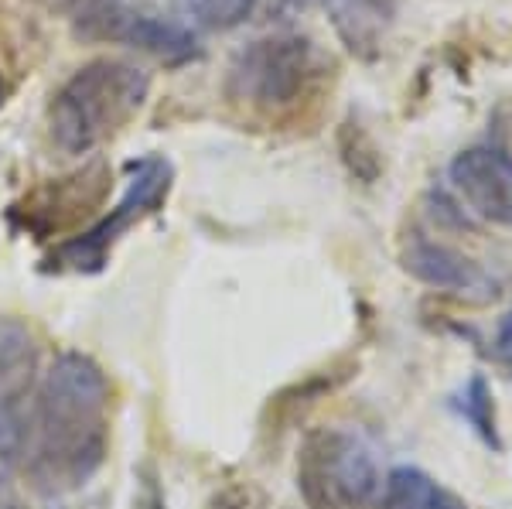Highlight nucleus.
<instances>
[{
	"label": "nucleus",
	"instance_id": "nucleus-1",
	"mask_svg": "<svg viewBox=\"0 0 512 509\" xmlns=\"http://www.w3.org/2000/svg\"><path fill=\"white\" fill-rule=\"evenodd\" d=\"M110 455V380L86 352H62L41 376L28 417V475L41 496H69Z\"/></svg>",
	"mask_w": 512,
	"mask_h": 509
},
{
	"label": "nucleus",
	"instance_id": "nucleus-2",
	"mask_svg": "<svg viewBox=\"0 0 512 509\" xmlns=\"http://www.w3.org/2000/svg\"><path fill=\"white\" fill-rule=\"evenodd\" d=\"M151 76L123 59H93L72 72L48 103V134L62 154H93L137 120Z\"/></svg>",
	"mask_w": 512,
	"mask_h": 509
},
{
	"label": "nucleus",
	"instance_id": "nucleus-3",
	"mask_svg": "<svg viewBox=\"0 0 512 509\" xmlns=\"http://www.w3.org/2000/svg\"><path fill=\"white\" fill-rule=\"evenodd\" d=\"M328 69L332 59L308 35L277 31L239 48L226 69L222 93L256 117H284L318 93Z\"/></svg>",
	"mask_w": 512,
	"mask_h": 509
},
{
	"label": "nucleus",
	"instance_id": "nucleus-4",
	"mask_svg": "<svg viewBox=\"0 0 512 509\" xmlns=\"http://www.w3.org/2000/svg\"><path fill=\"white\" fill-rule=\"evenodd\" d=\"M171 188H175V164L164 154H144L127 164V188L120 202L106 216H99L93 226L69 240L55 243L48 257L41 260L45 274H99L110 264V253L134 226L147 216L164 209Z\"/></svg>",
	"mask_w": 512,
	"mask_h": 509
},
{
	"label": "nucleus",
	"instance_id": "nucleus-5",
	"mask_svg": "<svg viewBox=\"0 0 512 509\" xmlns=\"http://www.w3.org/2000/svg\"><path fill=\"white\" fill-rule=\"evenodd\" d=\"M297 489L308 509H369L383 492V479L359 434L315 428L297 451Z\"/></svg>",
	"mask_w": 512,
	"mask_h": 509
},
{
	"label": "nucleus",
	"instance_id": "nucleus-6",
	"mask_svg": "<svg viewBox=\"0 0 512 509\" xmlns=\"http://www.w3.org/2000/svg\"><path fill=\"white\" fill-rule=\"evenodd\" d=\"M72 31L82 41H110L151 55L164 65H188L205 55L202 41L188 24L127 0H93L72 14Z\"/></svg>",
	"mask_w": 512,
	"mask_h": 509
},
{
	"label": "nucleus",
	"instance_id": "nucleus-7",
	"mask_svg": "<svg viewBox=\"0 0 512 509\" xmlns=\"http://www.w3.org/2000/svg\"><path fill=\"white\" fill-rule=\"evenodd\" d=\"M106 192H110V168L103 161H93L76 175L48 178L31 188L18 205H11L7 219L14 229L31 233L35 240H52L62 229L76 226L82 216L99 209Z\"/></svg>",
	"mask_w": 512,
	"mask_h": 509
},
{
	"label": "nucleus",
	"instance_id": "nucleus-8",
	"mask_svg": "<svg viewBox=\"0 0 512 509\" xmlns=\"http://www.w3.org/2000/svg\"><path fill=\"white\" fill-rule=\"evenodd\" d=\"M448 182L472 216L512 229V151L499 144L465 147L448 164Z\"/></svg>",
	"mask_w": 512,
	"mask_h": 509
},
{
	"label": "nucleus",
	"instance_id": "nucleus-9",
	"mask_svg": "<svg viewBox=\"0 0 512 509\" xmlns=\"http://www.w3.org/2000/svg\"><path fill=\"white\" fill-rule=\"evenodd\" d=\"M400 264L420 284L458 294V298L468 301H489L499 291V281L482 264H475L472 257H465V253L454 250L448 243L434 240V236L417 233V229L400 246Z\"/></svg>",
	"mask_w": 512,
	"mask_h": 509
},
{
	"label": "nucleus",
	"instance_id": "nucleus-10",
	"mask_svg": "<svg viewBox=\"0 0 512 509\" xmlns=\"http://www.w3.org/2000/svg\"><path fill=\"white\" fill-rule=\"evenodd\" d=\"M338 41L359 62H376L390 41L400 0H321Z\"/></svg>",
	"mask_w": 512,
	"mask_h": 509
},
{
	"label": "nucleus",
	"instance_id": "nucleus-11",
	"mask_svg": "<svg viewBox=\"0 0 512 509\" xmlns=\"http://www.w3.org/2000/svg\"><path fill=\"white\" fill-rule=\"evenodd\" d=\"M38 349L31 332L14 318H0V404H21L35 376Z\"/></svg>",
	"mask_w": 512,
	"mask_h": 509
},
{
	"label": "nucleus",
	"instance_id": "nucleus-12",
	"mask_svg": "<svg viewBox=\"0 0 512 509\" xmlns=\"http://www.w3.org/2000/svg\"><path fill=\"white\" fill-rule=\"evenodd\" d=\"M379 503L383 509H468L465 499L454 496L451 489H444L441 482L414 465H400L386 475Z\"/></svg>",
	"mask_w": 512,
	"mask_h": 509
},
{
	"label": "nucleus",
	"instance_id": "nucleus-13",
	"mask_svg": "<svg viewBox=\"0 0 512 509\" xmlns=\"http://www.w3.org/2000/svg\"><path fill=\"white\" fill-rule=\"evenodd\" d=\"M181 14L209 31H233L263 14L260 0H178Z\"/></svg>",
	"mask_w": 512,
	"mask_h": 509
},
{
	"label": "nucleus",
	"instance_id": "nucleus-14",
	"mask_svg": "<svg viewBox=\"0 0 512 509\" xmlns=\"http://www.w3.org/2000/svg\"><path fill=\"white\" fill-rule=\"evenodd\" d=\"M458 414L468 421L478 438L485 445L499 448V431H495V407H492V390H489V380L482 373H475L472 380L461 387L458 393Z\"/></svg>",
	"mask_w": 512,
	"mask_h": 509
},
{
	"label": "nucleus",
	"instance_id": "nucleus-15",
	"mask_svg": "<svg viewBox=\"0 0 512 509\" xmlns=\"http://www.w3.org/2000/svg\"><path fill=\"white\" fill-rule=\"evenodd\" d=\"M24 455H28V421L21 404H0V479L11 482Z\"/></svg>",
	"mask_w": 512,
	"mask_h": 509
},
{
	"label": "nucleus",
	"instance_id": "nucleus-16",
	"mask_svg": "<svg viewBox=\"0 0 512 509\" xmlns=\"http://www.w3.org/2000/svg\"><path fill=\"white\" fill-rule=\"evenodd\" d=\"M212 509H250V496L243 489H226L212 499Z\"/></svg>",
	"mask_w": 512,
	"mask_h": 509
},
{
	"label": "nucleus",
	"instance_id": "nucleus-17",
	"mask_svg": "<svg viewBox=\"0 0 512 509\" xmlns=\"http://www.w3.org/2000/svg\"><path fill=\"white\" fill-rule=\"evenodd\" d=\"M41 7H48V11H62V14H76V11H82L86 4H93V0H38Z\"/></svg>",
	"mask_w": 512,
	"mask_h": 509
},
{
	"label": "nucleus",
	"instance_id": "nucleus-18",
	"mask_svg": "<svg viewBox=\"0 0 512 509\" xmlns=\"http://www.w3.org/2000/svg\"><path fill=\"white\" fill-rule=\"evenodd\" d=\"M0 509H21L18 496H14V489H11V482H4V479H0Z\"/></svg>",
	"mask_w": 512,
	"mask_h": 509
},
{
	"label": "nucleus",
	"instance_id": "nucleus-19",
	"mask_svg": "<svg viewBox=\"0 0 512 509\" xmlns=\"http://www.w3.org/2000/svg\"><path fill=\"white\" fill-rule=\"evenodd\" d=\"M499 349H512V308L506 311V318L499 325Z\"/></svg>",
	"mask_w": 512,
	"mask_h": 509
}]
</instances>
